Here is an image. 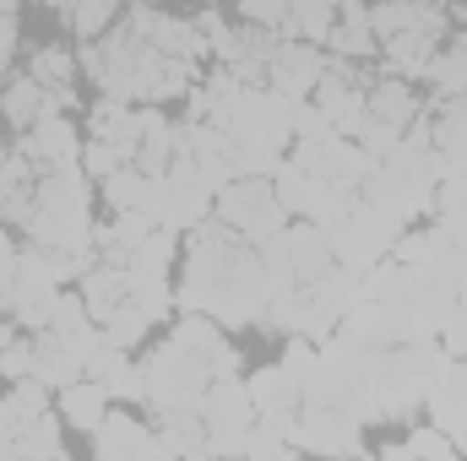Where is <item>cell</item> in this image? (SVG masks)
<instances>
[{"instance_id": "29", "label": "cell", "mask_w": 467, "mask_h": 461, "mask_svg": "<svg viewBox=\"0 0 467 461\" xmlns=\"http://www.w3.org/2000/svg\"><path fill=\"white\" fill-rule=\"evenodd\" d=\"M152 326H158V321H152V315H147L136 299H125L115 315L104 321V337H109L115 347H125V353H136V347L147 343V332H152Z\"/></svg>"}, {"instance_id": "12", "label": "cell", "mask_w": 467, "mask_h": 461, "mask_svg": "<svg viewBox=\"0 0 467 461\" xmlns=\"http://www.w3.org/2000/svg\"><path fill=\"white\" fill-rule=\"evenodd\" d=\"M435 49H441V33H435V27H408V33L380 38V66H386L391 77L424 82V66L435 60Z\"/></svg>"}, {"instance_id": "15", "label": "cell", "mask_w": 467, "mask_h": 461, "mask_svg": "<svg viewBox=\"0 0 467 461\" xmlns=\"http://www.w3.org/2000/svg\"><path fill=\"white\" fill-rule=\"evenodd\" d=\"M77 293H82V304H88L93 321H109L119 304L130 299V277H125V266H115V261H93L77 277Z\"/></svg>"}, {"instance_id": "1", "label": "cell", "mask_w": 467, "mask_h": 461, "mask_svg": "<svg viewBox=\"0 0 467 461\" xmlns=\"http://www.w3.org/2000/svg\"><path fill=\"white\" fill-rule=\"evenodd\" d=\"M136 374H141V407H152V413H169V407H196L202 413V396L213 385V364L202 353H191L185 343H174V337H163L152 347L136 364Z\"/></svg>"}, {"instance_id": "41", "label": "cell", "mask_w": 467, "mask_h": 461, "mask_svg": "<svg viewBox=\"0 0 467 461\" xmlns=\"http://www.w3.org/2000/svg\"><path fill=\"white\" fill-rule=\"evenodd\" d=\"M424 5H451V0H424Z\"/></svg>"}, {"instance_id": "8", "label": "cell", "mask_w": 467, "mask_h": 461, "mask_svg": "<svg viewBox=\"0 0 467 461\" xmlns=\"http://www.w3.org/2000/svg\"><path fill=\"white\" fill-rule=\"evenodd\" d=\"M27 77L49 93V104H55L60 115H77V109H82V98H77L82 60H77L66 44H44V49H33V55H27Z\"/></svg>"}, {"instance_id": "36", "label": "cell", "mask_w": 467, "mask_h": 461, "mask_svg": "<svg viewBox=\"0 0 467 461\" xmlns=\"http://www.w3.org/2000/svg\"><path fill=\"white\" fill-rule=\"evenodd\" d=\"M16 55V16H0V66H11Z\"/></svg>"}, {"instance_id": "22", "label": "cell", "mask_w": 467, "mask_h": 461, "mask_svg": "<svg viewBox=\"0 0 467 461\" xmlns=\"http://www.w3.org/2000/svg\"><path fill=\"white\" fill-rule=\"evenodd\" d=\"M88 374H93V380H104V385L115 391V402H141V374H136V358H130L125 347H115L109 337H104V347L88 358Z\"/></svg>"}, {"instance_id": "24", "label": "cell", "mask_w": 467, "mask_h": 461, "mask_svg": "<svg viewBox=\"0 0 467 461\" xmlns=\"http://www.w3.org/2000/svg\"><path fill=\"white\" fill-rule=\"evenodd\" d=\"M16 456H44V461H66V435H60V418L55 407L33 413L16 435Z\"/></svg>"}, {"instance_id": "17", "label": "cell", "mask_w": 467, "mask_h": 461, "mask_svg": "<svg viewBox=\"0 0 467 461\" xmlns=\"http://www.w3.org/2000/svg\"><path fill=\"white\" fill-rule=\"evenodd\" d=\"M136 109H141V125H136V169L141 174H169V163H174V119L147 109V104H136Z\"/></svg>"}, {"instance_id": "26", "label": "cell", "mask_w": 467, "mask_h": 461, "mask_svg": "<svg viewBox=\"0 0 467 461\" xmlns=\"http://www.w3.org/2000/svg\"><path fill=\"white\" fill-rule=\"evenodd\" d=\"M424 82L435 87V98H457V93H467V49L441 44L435 60L424 66Z\"/></svg>"}, {"instance_id": "33", "label": "cell", "mask_w": 467, "mask_h": 461, "mask_svg": "<svg viewBox=\"0 0 467 461\" xmlns=\"http://www.w3.org/2000/svg\"><path fill=\"white\" fill-rule=\"evenodd\" d=\"M191 22L202 27V38H207V44H213V55L223 60V55H229V44H234V22H223V11H218V5H202Z\"/></svg>"}, {"instance_id": "16", "label": "cell", "mask_w": 467, "mask_h": 461, "mask_svg": "<svg viewBox=\"0 0 467 461\" xmlns=\"http://www.w3.org/2000/svg\"><path fill=\"white\" fill-rule=\"evenodd\" d=\"M55 396H60V418H66L71 429H82V435H93V429L104 424L109 402H115V391H109L104 380H93V374L71 380V385H66V391H55Z\"/></svg>"}, {"instance_id": "18", "label": "cell", "mask_w": 467, "mask_h": 461, "mask_svg": "<svg viewBox=\"0 0 467 461\" xmlns=\"http://www.w3.org/2000/svg\"><path fill=\"white\" fill-rule=\"evenodd\" d=\"M44 115H60L55 104H49V93L22 71V77H5V87H0V119L11 125V130H27V125H38Z\"/></svg>"}, {"instance_id": "9", "label": "cell", "mask_w": 467, "mask_h": 461, "mask_svg": "<svg viewBox=\"0 0 467 461\" xmlns=\"http://www.w3.org/2000/svg\"><path fill=\"white\" fill-rule=\"evenodd\" d=\"M244 385H250V402H255V413L288 435V424H294V418H299V407H305V385H299V380H294L283 364H266V369H255Z\"/></svg>"}, {"instance_id": "3", "label": "cell", "mask_w": 467, "mask_h": 461, "mask_svg": "<svg viewBox=\"0 0 467 461\" xmlns=\"http://www.w3.org/2000/svg\"><path fill=\"white\" fill-rule=\"evenodd\" d=\"M255 418H261V413H255V402H250L244 374L207 385V396H202V424H207V451H213V456H244V440H250Z\"/></svg>"}, {"instance_id": "32", "label": "cell", "mask_w": 467, "mask_h": 461, "mask_svg": "<svg viewBox=\"0 0 467 461\" xmlns=\"http://www.w3.org/2000/svg\"><path fill=\"white\" fill-rule=\"evenodd\" d=\"M288 11H294V0H239V16L255 27H272V33L288 27Z\"/></svg>"}, {"instance_id": "40", "label": "cell", "mask_w": 467, "mask_h": 461, "mask_svg": "<svg viewBox=\"0 0 467 461\" xmlns=\"http://www.w3.org/2000/svg\"><path fill=\"white\" fill-rule=\"evenodd\" d=\"M0 16H16V0H0Z\"/></svg>"}, {"instance_id": "43", "label": "cell", "mask_w": 467, "mask_h": 461, "mask_svg": "<svg viewBox=\"0 0 467 461\" xmlns=\"http://www.w3.org/2000/svg\"><path fill=\"white\" fill-rule=\"evenodd\" d=\"M196 5H218V0H196Z\"/></svg>"}, {"instance_id": "38", "label": "cell", "mask_w": 467, "mask_h": 461, "mask_svg": "<svg viewBox=\"0 0 467 461\" xmlns=\"http://www.w3.org/2000/svg\"><path fill=\"white\" fill-rule=\"evenodd\" d=\"M44 5H49V11H60V16H71V5H77V0H44Z\"/></svg>"}, {"instance_id": "14", "label": "cell", "mask_w": 467, "mask_h": 461, "mask_svg": "<svg viewBox=\"0 0 467 461\" xmlns=\"http://www.w3.org/2000/svg\"><path fill=\"white\" fill-rule=\"evenodd\" d=\"M364 115L369 119H386V125H397V130H408L413 119L424 115V104H419V93H413V82L408 77H375L369 82V93H364Z\"/></svg>"}, {"instance_id": "11", "label": "cell", "mask_w": 467, "mask_h": 461, "mask_svg": "<svg viewBox=\"0 0 467 461\" xmlns=\"http://www.w3.org/2000/svg\"><path fill=\"white\" fill-rule=\"evenodd\" d=\"M327 55H343V60H358V66L380 60V38L369 27V5L364 0H337V22L327 33Z\"/></svg>"}, {"instance_id": "10", "label": "cell", "mask_w": 467, "mask_h": 461, "mask_svg": "<svg viewBox=\"0 0 467 461\" xmlns=\"http://www.w3.org/2000/svg\"><path fill=\"white\" fill-rule=\"evenodd\" d=\"M430 136H435L441 179H446V174H467V93H457V98H435Z\"/></svg>"}, {"instance_id": "13", "label": "cell", "mask_w": 467, "mask_h": 461, "mask_svg": "<svg viewBox=\"0 0 467 461\" xmlns=\"http://www.w3.org/2000/svg\"><path fill=\"white\" fill-rule=\"evenodd\" d=\"M283 239V255H288V266H294V277L299 282H316V277H327L332 266H337V255H332V244H327V233L316 229V223H288V229L277 233Z\"/></svg>"}, {"instance_id": "7", "label": "cell", "mask_w": 467, "mask_h": 461, "mask_svg": "<svg viewBox=\"0 0 467 461\" xmlns=\"http://www.w3.org/2000/svg\"><path fill=\"white\" fill-rule=\"evenodd\" d=\"M93 456L99 461H141V456H169L163 451V440H158V429H147L141 418H130V413H104V424L93 429Z\"/></svg>"}, {"instance_id": "28", "label": "cell", "mask_w": 467, "mask_h": 461, "mask_svg": "<svg viewBox=\"0 0 467 461\" xmlns=\"http://www.w3.org/2000/svg\"><path fill=\"white\" fill-rule=\"evenodd\" d=\"M310 179H316V174L283 152V163L272 169V190H277V201H283V212H288V218H305V201H310Z\"/></svg>"}, {"instance_id": "34", "label": "cell", "mask_w": 467, "mask_h": 461, "mask_svg": "<svg viewBox=\"0 0 467 461\" xmlns=\"http://www.w3.org/2000/svg\"><path fill=\"white\" fill-rule=\"evenodd\" d=\"M0 374H5V380H22V374H33V337H16V343L0 353Z\"/></svg>"}, {"instance_id": "35", "label": "cell", "mask_w": 467, "mask_h": 461, "mask_svg": "<svg viewBox=\"0 0 467 461\" xmlns=\"http://www.w3.org/2000/svg\"><path fill=\"white\" fill-rule=\"evenodd\" d=\"M207 364H213V380H239V374H244V353H239L229 337L218 343V353H213Z\"/></svg>"}, {"instance_id": "23", "label": "cell", "mask_w": 467, "mask_h": 461, "mask_svg": "<svg viewBox=\"0 0 467 461\" xmlns=\"http://www.w3.org/2000/svg\"><path fill=\"white\" fill-rule=\"evenodd\" d=\"M380 456L386 461H457L462 451H457V440L446 435V429H435V424H419L408 440H397V446H380Z\"/></svg>"}, {"instance_id": "6", "label": "cell", "mask_w": 467, "mask_h": 461, "mask_svg": "<svg viewBox=\"0 0 467 461\" xmlns=\"http://www.w3.org/2000/svg\"><path fill=\"white\" fill-rule=\"evenodd\" d=\"M321 66H327V49H321V44H305V38H277V49L266 55V87L299 104V98H310V93H316Z\"/></svg>"}, {"instance_id": "31", "label": "cell", "mask_w": 467, "mask_h": 461, "mask_svg": "<svg viewBox=\"0 0 467 461\" xmlns=\"http://www.w3.org/2000/svg\"><path fill=\"white\" fill-rule=\"evenodd\" d=\"M327 136H337V130H332V119L321 115V104L299 98L294 104V141H327Z\"/></svg>"}, {"instance_id": "19", "label": "cell", "mask_w": 467, "mask_h": 461, "mask_svg": "<svg viewBox=\"0 0 467 461\" xmlns=\"http://www.w3.org/2000/svg\"><path fill=\"white\" fill-rule=\"evenodd\" d=\"M158 229L147 212H115L104 229H93V250H99V261H115V266H125L136 250H141V239Z\"/></svg>"}, {"instance_id": "25", "label": "cell", "mask_w": 467, "mask_h": 461, "mask_svg": "<svg viewBox=\"0 0 467 461\" xmlns=\"http://www.w3.org/2000/svg\"><path fill=\"white\" fill-rule=\"evenodd\" d=\"M332 22H337V0H294L283 38H305V44H321V49H327Z\"/></svg>"}, {"instance_id": "39", "label": "cell", "mask_w": 467, "mask_h": 461, "mask_svg": "<svg viewBox=\"0 0 467 461\" xmlns=\"http://www.w3.org/2000/svg\"><path fill=\"white\" fill-rule=\"evenodd\" d=\"M451 239H457V250H462V261H467V223H462L457 233H451Z\"/></svg>"}, {"instance_id": "5", "label": "cell", "mask_w": 467, "mask_h": 461, "mask_svg": "<svg viewBox=\"0 0 467 461\" xmlns=\"http://www.w3.org/2000/svg\"><path fill=\"white\" fill-rule=\"evenodd\" d=\"M16 152L27 158L33 174H55V169H82V136L66 115H44L38 125L16 130Z\"/></svg>"}, {"instance_id": "27", "label": "cell", "mask_w": 467, "mask_h": 461, "mask_svg": "<svg viewBox=\"0 0 467 461\" xmlns=\"http://www.w3.org/2000/svg\"><path fill=\"white\" fill-rule=\"evenodd\" d=\"M125 163H136V141H104V136H88L82 141V174L99 185L104 174H115Z\"/></svg>"}, {"instance_id": "2", "label": "cell", "mask_w": 467, "mask_h": 461, "mask_svg": "<svg viewBox=\"0 0 467 461\" xmlns=\"http://www.w3.org/2000/svg\"><path fill=\"white\" fill-rule=\"evenodd\" d=\"M213 218L229 223L234 233H244L250 244H261V239L288 229V212H283V201H277L266 174H234L229 185L213 196Z\"/></svg>"}, {"instance_id": "21", "label": "cell", "mask_w": 467, "mask_h": 461, "mask_svg": "<svg viewBox=\"0 0 467 461\" xmlns=\"http://www.w3.org/2000/svg\"><path fill=\"white\" fill-rule=\"evenodd\" d=\"M158 418V440L169 456H213L207 451V424L196 407H169V413H152Z\"/></svg>"}, {"instance_id": "20", "label": "cell", "mask_w": 467, "mask_h": 461, "mask_svg": "<svg viewBox=\"0 0 467 461\" xmlns=\"http://www.w3.org/2000/svg\"><path fill=\"white\" fill-rule=\"evenodd\" d=\"M33 374H38L49 391H66L71 380H82V374H88V364L60 343L55 332H33Z\"/></svg>"}, {"instance_id": "42", "label": "cell", "mask_w": 467, "mask_h": 461, "mask_svg": "<svg viewBox=\"0 0 467 461\" xmlns=\"http://www.w3.org/2000/svg\"><path fill=\"white\" fill-rule=\"evenodd\" d=\"M0 87H5V66H0Z\"/></svg>"}, {"instance_id": "37", "label": "cell", "mask_w": 467, "mask_h": 461, "mask_svg": "<svg viewBox=\"0 0 467 461\" xmlns=\"http://www.w3.org/2000/svg\"><path fill=\"white\" fill-rule=\"evenodd\" d=\"M16 332H22V326H16L11 315H0V353H5V347L16 343Z\"/></svg>"}, {"instance_id": "4", "label": "cell", "mask_w": 467, "mask_h": 461, "mask_svg": "<svg viewBox=\"0 0 467 461\" xmlns=\"http://www.w3.org/2000/svg\"><path fill=\"white\" fill-rule=\"evenodd\" d=\"M288 440L299 446V456H364V424L337 407H299V418L288 424Z\"/></svg>"}, {"instance_id": "30", "label": "cell", "mask_w": 467, "mask_h": 461, "mask_svg": "<svg viewBox=\"0 0 467 461\" xmlns=\"http://www.w3.org/2000/svg\"><path fill=\"white\" fill-rule=\"evenodd\" d=\"M244 456H255V461H288V456H299V446H294L277 424L255 418V429H250V440H244Z\"/></svg>"}]
</instances>
